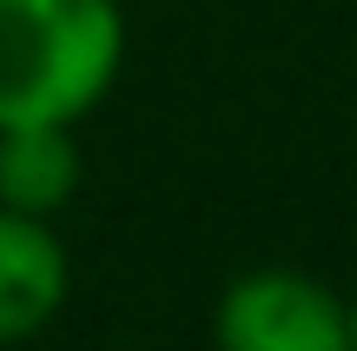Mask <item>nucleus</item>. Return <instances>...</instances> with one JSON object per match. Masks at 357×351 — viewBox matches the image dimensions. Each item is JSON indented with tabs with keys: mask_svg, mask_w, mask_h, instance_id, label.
I'll list each match as a JSON object with an SVG mask.
<instances>
[{
	"mask_svg": "<svg viewBox=\"0 0 357 351\" xmlns=\"http://www.w3.org/2000/svg\"><path fill=\"white\" fill-rule=\"evenodd\" d=\"M212 351H351V305L298 265H252L212 305Z\"/></svg>",
	"mask_w": 357,
	"mask_h": 351,
	"instance_id": "2",
	"label": "nucleus"
},
{
	"mask_svg": "<svg viewBox=\"0 0 357 351\" xmlns=\"http://www.w3.org/2000/svg\"><path fill=\"white\" fill-rule=\"evenodd\" d=\"M66 292H73V259L53 219H26L0 206V351L40 338L60 318Z\"/></svg>",
	"mask_w": 357,
	"mask_h": 351,
	"instance_id": "3",
	"label": "nucleus"
},
{
	"mask_svg": "<svg viewBox=\"0 0 357 351\" xmlns=\"http://www.w3.org/2000/svg\"><path fill=\"white\" fill-rule=\"evenodd\" d=\"M344 305H351V351H357V285H351V299H344Z\"/></svg>",
	"mask_w": 357,
	"mask_h": 351,
	"instance_id": "5",
	"label": "nucleus"
},
{
	"mask_svg": "<svg viewBox=\"0 0 357 351\" xmlns=\"http://www.w3.org/2000/svg\"><path fill=\"white\" fill-rule=\"evenodd\" d=\"M119 0H0V126H79L126 66Z\"/></svg>",
	"mask_w": 357,
	"mask_h": 351,
	"instance_id": "1",
	"label": "nucleus"
},
{
	"mask_svg": "<svg viewBox=\"0 0 357 351\" xmlns=\"http://www.w3.org/2000/svg\"><path fill=\"white\" fill-rule=\"evenodd\" d=\"M86 159L79 126H0V206L26 219H60L79 199Z\"/></svg>",
	"mask_w": 357,
	"mask_h": 351,
	"instance_id": "4",
	"label": "nucleus"
}]
</instances>
